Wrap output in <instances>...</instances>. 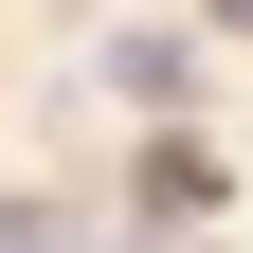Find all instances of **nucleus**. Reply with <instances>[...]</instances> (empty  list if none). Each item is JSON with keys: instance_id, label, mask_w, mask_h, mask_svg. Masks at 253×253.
<instances>
[{"instance_id": "1", "label": "nucleus", "mask_w": 253, "mask_h": 253, "mask_svg": "<svg viewBox=\"0 0 253 253\" xmlns=\"http://www.w3.org/2000/svg\"><path fill=\"white\" fill-rule=\"evenodd\" d=\"M217 18H235V37H253V0H217Z\"/></svg>"}]
</instances>
